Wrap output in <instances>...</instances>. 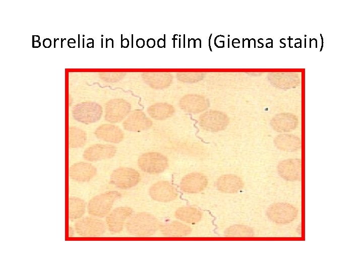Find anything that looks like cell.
<instances>
[{"instance_id":"6da1fadb","label":"cell","mask_w":363,"mask_h":272,"mask_svg":"<svg viewBox=\"0 0 363 272\" xmlns=\"http://www.w3.org/2000/svg\"><path fill=\"white\" fill-rule=\"evenodd\" d=\"M161 223L154 215L139 212L132 215L126 223L127 232L134 236H149L160 230Z\"/></svg>"},{"instance_id":"7a4b0ae2","label":"cell","mask_w":363,"mask_h":272,"mask_svg":"<svg viewBox=\"0 0 363 272\" xmlns=\"http://www.w3.org/2000/svg\"><path fill=\"white\" fill-rule=\"evenodd\" d=\"M121 196L117 191H108L97 195L89 200L88 212L93 216L103 218L110 213L114 202Z\"/></svg>"},{"instance_id":"3957f363","label":"cell","mask_w":363,"mask_h":272,"mask_svg":"<svg viewBox=\"0 0 363 272\" xmlns=\"http://www.w3.org/2000/svg\"><path fill=\"white\" fill-rule=\"evenodd\" d=\"M139 168L144 172L157 174L163 172L168 166L166 157L156 152H147L141 155L138 160Z\"/></svg>"},{"instance_id":"277c9868","label":"cell","mask_w":363,"mask_h":272,"mask_svg":"<svg viewBox=\"0 0 363 272\" xmlns=\"http://www.w3.org/2000/svg\"><path fill=\"white\" fill-rule=\"evenodd\" d=\"M266 214L272 222L284 224L293 221L298 215V211L289 203L278 202L270 206L267 210Z\"/></svg>"},{"instance_id":"5b68a950","label":"cell","mask_w":363,"mask_h":272,"mask_svg":"<svg viewBox=\"0 0 363 272\" xmlns=\"http://www.w3.org/2000/svg\"><path fill=\"white\" fill-rule=\"evenodd\" d=\"M141 179L139 173L129 167H119L112 172L110 180L116 187L122 189H129L136 186Z\"/></svg>"},{"instance_id":"8992f818","label":"cell","mask_w":363,"mask_h":272,"mask_svg":"<svg viewBox=\"0 0 363 272\" xmlns=\"http://www.w3.org/2000/svg\"><path fill=\"white\" fill-rule=\"evenodd\" d=\"M106 224L97 218L85 217L78 220L75 224L77 233L83 237H98L103 234Z\"/></svg>"},{"instance_id":"52a82bcc","label":"cell","mask_w":363,"mask_h":272,"mask_svg":"<svg viewBox=\"0 0 363 272\" xmlns=\"http://www.w3.org/2000/svg\"><path fill=\"white\" fill-rule=\"evenodd\" d=\"M101 106L93 102H85L76 106L73 110L74 118L82 123L89 124L98 121L101 118Z\"/></svg>"},{"instance_id":"ba28073f","label":"cell","mask_w":363,"mask_h":272,"mask_svg":"<svg viewBox=\"0 0 363 272\" xmlns=\"http://www.w3.org/2000/svg\"><path fill=\"white\" fill-rule=\"evenodd\" d=\"M133 213V209L128 207H119L113 210L106 218V226L109 231L114 233L122 231Z\"/></svg>"},{"instance_id":"9c48e42d","label":"cell","mask_w":363,"mask_h":272,"mask_svg":"<svg viewBox=\"0 0 363 272\" xmlns=\"http://www.w3.org/2000/svg\"><path fill=\"white\" fill-rule=\"evenodd\" d=\"M229 123L227 116L218 111H209L201 115L199 124L208 131L216 132L225 129Z\"/></svg>"},{"instance_id":"30bf717a","label":"cell","mask_w":363,"mask_h":272,"mask_svg":"<svg viewBox=\"0 0 363 272\" xmlns=\"http://www.w3.org/2000/svg\"><path fill=\"white\" fill-rule=\"evenodd\" d=\"M149 194L153 200L163 202L172 201L177 196L175 187L168 181L164 180L152 184L149 188Z\"/></svg>"},{"instance_id":"8fae6325","label":"cell","mask_w":363,"mask_h":272,"mask_svg":"<svg viewBox=\"0 0 363 272\" xmlns=\"http://www.w3.org/2000/svg\"><path fill=\"white\" fill-rule=\"evenodd\" d=\"M131 106L129 103L122 99H114L106 105L105 119L111 123L122 121L130 112Z\"/></svg>"},{"instance_id":"7c38bea8","label":"cell","mask_w":363,"mask_h":272,"mask_svg":"<svg viewBox=\"0 0 363 272\" xmlns=\"http://www.w3.org/2000/svg\"><path fill=\"white\" fill-rule=\"evenodd\" d=\"M116 152L115 146L109 144H97L87 148L83 157L88 161L95 162L112 158Z\"/></svg>"},{"instance_id":"4fadbf2b","label":"cell","mask_w":363,"mask_h":272,"mask_svg":"<svg viewBox=\"0 0 363 272\" xmlns=\"http://www.w3.org/2000/svg\"><path fill=\"white\" fill-rule=\"evenodd\" d=\"M280 176L287 181H297L301 179V162L298 159L282 161L277 166Z\"/></svg>"},{"instance_id":"5bb4252c","label":"cell","mask_w":363,"mask_h":272,"mask_svg":"<svg viewBox=\"0 0 363 272\" xmlns=\"http://www.w3.org/2000/svg\"><path fill=\"white\" fill-rule=\"evenodd\" d=\"M207 184V179L204 175L198 172H192L182 178L180 187L185 192L194 193L202 191Z\"/></svg>"},{"instance_id":"9a60e30c","label":"cell","mask_w":363,"mask_h":272,"mask_svg":"<svg viewBox=\"0 0 363 272\" xmlns=\"http://www.w3.org/2000/svg\"><path fill=\"white\" fill-rule=\"evenodd\" d=\"M97 169L91 164L80 162L72 165L69 170L70 178L78 182H87L96 174Z\"/></svg>"},{"instance_id":"2e32d148","label":"cell","mask_w":363,"mask_h":272,"mask_svg":"<svg viewBox=\"0 0 363 272\" xmlns=\"http://www.w3.org/2000/svg\"><path fill=\"white\" fill-rule=\"evenodd\" d=\"M152 120L141 111L132 112L123 122L124 128L128 131L138 132L151 127Z\"/></svg>"},{"instance_id":"e0dca14e","label":"cell","mask_w":363,"mask_h":272,"mask_svg":"<svg viewBox=\"0 0 363 272\" xmlns=\"http://www.w3.org/2000/svg\"><path fill=\"white\" fill-rule=\"evenodd\" d=\"M94 133L99 139L112 143H118L124 139L122 129L117 126L111 124L100 125L96 129Z\"/></svg>"},{"instance_id":"ac0fdd59","label":"cell","mask_w":363,"mask_h":272,"mask_svg":"<svg viewBox=\"0 0 363 272\" xmlns=\"http://www.w3.org/2000/svg\"><path fill=\"white\" fill-rule=\"evenodd\" d=\"M243 185L241 179L232 174L222 175L217 179L216 182L217 188L226 193L236 192L243 187Z\"/></svg>"},{"instance_id":"d6986e66","label":"cell","mask_w":363,"mask_h":272,"mask_svg":"<svg viewBox=\"0 0 363 272\" xmlns=\"http://www.w3.org/2000/svg\"><path fill=\"white\" fill-rule=\"evenodd\" d=\"M160 230L164 236L168 237L187 236L192 231L190 226L178 221L161 224Z\"/></svg>"},{"instance_id":"ffe728a7","label":"cell","mask_w":363,"mask_h":272,"mask_svg":"<svg viewBox=\"0 0 363 272\" xmlns=\"http://www.w3.org/2000/svg\"><path fill=\"white\" fill-rule=\"evenodd\" d=\"M274 144L278 149L288 152L295 151L300 147L299 139L291 134L277 135L274 139Z\"/></svg>"},{"instance_id":"44dd1931","label":"cell","mask_w":363,"mask_h":272,"mask_svg":"<svg viewBox=\"0 0 363 272\" xmlns=\"http://www.w3.org/2000/svg\"><path fill=\"white\" fill-rule=\"evenodd\" d=\"M180 105L186 111L199 112L206 108V102L205 100L200 96L188 95L181 100Z\"/></svg>"},{"instance_id":"7402d4cb","label":"cell","mask_w":363,"mask_h":272,"mask_svg":"<svg viewBox=\"0 0 363 272\" xmlns=\"http://www.w3.org/2000/svg\"><path fill=\"white\" fill-rule=\"evenodd\" d=\"M175 216L177 219L188 223H197L202 217V213L198 209L191 207L178 208L175 213Z\"/></svg>"},{"instance_id":"603a6c76","label":"cell","mask_w":363,"mask_h":272,"mask_svg":"<svg viewBox=\"0 0 363 272\" xmlns=\"http://www.w3.org/2000/svg\"><path fill=\"white\" fill-rule=\"evenodd\" d=\"M86 203L77 197L71 196L69 198V219L73 221L81 218L85 214Z\"/></svg>"},{"instance_id":"cb8c5ba5","label":"cell","mask_w":363,"mask_h":272,"mask_svg":"<svg viewBox=\"0 0 363 272\" xmlns=\"http://www.w3.org/2000/svg\"><path fill=\"white\" fill-rule=\"evenodd\" d=\"M173 112V108L166 103H157L151 106L148 109L149 115L152 118L160 120L170 117Z\"/></svg>"},{"instance_id":"d4e9b609","label":"cell","mask_w":363,"mask_h":272,"mask_svg":"<svg viewBox=\"0 0 363 272\" xmlns=\"http://www.w3.org/2000/svg\"><path fill=\"white\" fill-rule=\"evenodd\" d=\"M87 140L86 132L76 126L69 128V146L71 148H78L84 146Z\"/></svg>"},{"instance_id":"484cf974","label":"cell","mask_w":363,"mask_h":272,"mask_svg":"<svg viewBox=\"0 0 363 272\" xmlns=\"http://www.w3.org/2000/svg\"><path fill=\"white\" fill-rule=\"evenodd\" d=\"M295 119H286L285 117L276 116L271 122L273 128L279 132H287L295 129L297 125Z\"/></svg>"},{"instance_id":"4316f807","label":"cell","mask_w":363,"mask_h":272,"mask_svg":"<svg viewBox=\"0 0 363 272\" xmlns=\"http://www.w3.org/2000/svg\"><path fill=\"white\" fill-rule=\"evenodd\" d=\"M226 233L227 235L232 236L247 237L253 235V231L251 228L241 225L231 227L227 230Z\"/></svg>"},{"instance_id":"83f0119b","label":"cell","mask_w":363,"mask_h":272,"mask_svg":"<svg viewBox=\"0 0 363 272\" xmlns=\"http://www.w3.org/2000/svg\"><path fill=\"white\" fill-rule=\"evenodd\" d=\"M74 233H75V231H74V229L71 227H69V234H68L69 236L70 237H72L74 236Z\"/></svg>"}]
</instances>
